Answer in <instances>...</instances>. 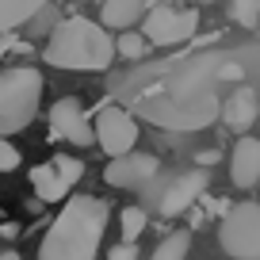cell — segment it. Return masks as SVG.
I'll return each mask as SVG.
<instances>
[{
  "label": "cell",
  "instance_id": "obj_15",
  "mask_svg": "<svg viewBox=\"0 0 260 260\" xmlns=\"http://www.w3.org/2000/svg\"><path fill=\"white\" fill-rule=\"evenodd\" d=\"M46 4H50V0H0V35L31 23Z\"/></svg>",
  "mask_w": 260,
  "mask_h": 260
},
{
  "label": "cell",
  "instance_id": "obj_11",
  "mask_svg": "<svg viewBox=\"0 0 260 260\" xmlns=\"http://www.w3.org/2000/svg\"><path fill=\"white\" fill-rule=\"evenodd\" d=\"M230 180L234 187L260 184V138H237L234 153H230Z\"/></svg>",
  "mask_w": 260,
  "mask_h": 260
},
{
  "label": "cell",
  "instance_id": "obj_16",
  "mask_svg": "<svg viewBox=\"0 0 260 260\" xmlns=\"http://www.w3.org/2000/svg\"><path fill=\"white\" fill-rule=\"evenodd\" d=\"M115 46H119V57H130V61H138V57L149 54V35L146 31H134V27H126V31H119V39H115Z\"/></svg>",
  "mask_w": 260,
  "mask_h": 260
},
{
  "label": "cell",
  "instance_id": "obj_9",
  "mask_svg": "<svg viewBox=\"0 0 260 260\" xmlns=\"http://www.w3.org/2000/svg\"><path fill=\"white\" fill-rule=\"evenodd\" d=\"M207 184H211L207 169H187V172H176V176H172L169 184L157 191V214H165V218H176V214H184L187 207L195 203V199H203Z\"/></svg>",
  "mask_w": 260,
  "mask_h": 260
},
{
  "label": "cell",
  "instance_id": "obj_21",
  "mask_svg": "<svg viewBox=\"0 0 260 260\" xmlns=\"http://www.w3.org/2000/svg\"><path fill=\"white\" fill-rule=\"evenodd\" d=\"M19 169V149L8 142V134H0V172H16Z\"/></svg>",
  "mask_w": 260,
  "mask_h": 260
},
{
  "label": "cell",
  "instance_id": "obj_5",
  "mask_svg": "<svg viewBox=\"0 0 260 260\" xmlns=\"http://www.w3.org/2000/svg\"><path fill=\"white\" fill-rule=\"evenodd\" d=\"M218 241L230 256L260 260V203H234L222 214Z\"/></svg>",
  "mask_w": 260,
  "mask_h": 260
},
{
  "label": "cell",
  "instance_id": "obj_7",
  "mask_svg": "<svg viewBox=\"0 0 260 260\" xmlns=\"http://www.w3.org/2000/svg\"><path fill=\"white\" fill-rule=\"evenodd\" d=\"M96 146L107 157L130 153V149L138 146V122H134V115L122 111L119 104H104L100 115H96Z\"/></svg>",
  "mask_w": 260,
  "mask_h": 260
},
{
  "label": "cell",
  "instance_id": "obj_12",
  "mask_svg": "<svg viewBox=\"0 0 260 260\" xmlns=\"http://www.w3.org/2000/svg\"><path fill=\"white\" fill-rule=\"evenodd\" d=\"M256 119H260V96L252 88H237L230 100H222V122L234 134H245Z\"/></svg>",
  "mask_w": 260,
  "mask_h": 260
},
{
  "label": "cell",
  "instance_id": "obj_22",
  "mask_svg": "<svg viewBox=\"0 0 260 260\" xmlns=\"http://www.w3.org/2000/svg\"><path fill=\"white\" fill-rule=\"evenodd\" d=\"M107 256H111V260H134V256H138V249H134V241H126V237H122V245L107 249Z\"/></svg>",
  "mask_w": 260,
  "mask_h": 260
},
{
  "label": "cell",
  "instance_id": "obj_1",
  "mask_svg": "<svg viewBox=\"0 0 260 260\" xmlns=\"http://www.w3.org/2000/svg\"><path fill=\"white\" fill-rule=\"evenodd\" d=\"M107 218H111V211H107L104 199L73 195L61 207V214L54 218V226L46 230V237L39 245V256L42 260H92L100 252Z\"/></svg>",
  "mask_w": 260,
  "mask_h": 260
},
{
  "label": "cell",
  "instance_id": "obj_20",
  "mask_svg": "<svg viewBox=\"0 0 260 260\" xmlns=\"http://www.w3.org/2000/svg\"><path fill=\"white\" fill-rule=\"evenodd\" d=\"M54 169L61 172V180H65V184H69V187H73L77 180L84 176V165L77 161V157H65V153H61V157H54Z\"/></svg>",
  "mask_w": 260,
  "mask_h": 260
},
{
  "label": "cell",
  "instance_id": "obj_26",
  "mask_svg": "<svg viewBox=\"0 0 260 260\" xmlns=\"http://www.w3.org/2000/svg\"><path fill=\"white\" fill-rule=\"evenodd\" d=\"M100 4H104V0H100Z\"/></svg>",
  "mask_w": 260,
  "mask_h": 260
},
{
  "label": "cell",
  "instance_id": "obj_6",
  "mask_svg": "<svg viewBox=\"0 0 260 260\" xmlns=\"http://www.w3.org/2000/svg\"><path fill=\"white\" fill-rule=\"evenodd\" d=\"M142 31L149 35L153 46H176L199 31V16L191 8H172V4H149L142 16Z\"/></svg>",
  "mask_w": 260,
  "mask_h": 260
},
{
  "label": "cell",
  "instance_id": "obj_24",
  "mask_svg": "<svg viewBox=\"0 0 260 260\" xmlns=\"http://www.w3.org/2000/svg\"><path fill=\"white\" fill-rule=\"evenodd\" d=\"M16 234H19L16 222H4V226H0V237H16Z\"/></svg>",
  "mask_w": 260,
  "mask_h": 260
},
{
  "label": "cell",
  "instance_id": "obj_14",
  "mask_svg": "<svg viewBox=\"0 0 260 260\" xmlns=\"http://www.w3.org/2000/svg\"><path fill=\"white\" fill-rule=\"evenodd\" d=\"M31 184H35L39 203H57V199H65V191H69V184H65L61 172L54 169V161L50 165H35L31 169Z\"/></svg>",
  "mask_w": 260,
  "mask_h": 260
},
{
  "label": "cell",
  "instance_id": "obj_2",
  "mask_svg": "<svg viewBox=\"0 0 260 260\" xmlns=\"http://www.w3.org/2000/svg\"><path fill=\"white\" fill-rule=\"evenodd\" d=\"M119 46L107 35L104 23H92L84 16H69L50 31L46 46H42V57L54 69H81V73H100L115 61Z\"/></svg>",
  "mask_w": 260,
  "mask_h": 260
},
{
  "label": "cell",
  "instance_id": "obj_18",
  "mask_svg": "<svg viewBox=\"0 0 260 260\" xmlns=\"http://www.w3.org/2000/svg\"><path fill=\"white\" fill-rule=\"evenodd\" d=\"M119 226H122V237H126V241H138V237L146 234V226H149V214L142 211V207H126V211L119 214Z\"/></svg>",
  "mask_w": 260,
  "mask_h": 260
},
{
  "label": "cell",
  "instance_id": "obj_13",
  "mask_svg": "<svg viewBox=\"0 0 260 260\" xmlns=\"http://www.w3.org/2000/svg\"><path fill=\"white\" fill-rule=\"evenodd\" d=\"M149 12V0H104L100 4V23L107 31H126Z\"/></svg>",
  "mask_w": 260,
  "mask_h": 260
},
{
  "label": "cell",
  "instance_id": "obj_25",
  "mask_svg": "<svg viewBox=\"0 0 260 260\" xmlns=\"http://www.w3.org/2000/svg\"><path fill=\"white\" fill-rule=\"evenodd\" d=\"M195 4H214V0H195Z\"/></svg>",
  "mask_w": 260,
  "mask_h": 260
},
{
  "label": "cell",
  "instance_id": "obj_10",
  "mask_svg": "<svg viewBox=\"0 0 260 260\" xmlns=\"http://www.w3.org/2000/svg\"><path fill=\"white\" fill-rule=\"evenodd\" d=\"M161 172V161L153 153H119L111 157V165L104 169V180L111 187H149Z\"/></svg>",
  "mask_w": 260,
  "mask_h": 260
},
{
  "label": "cell",
  "instance_id": "obj_3",
  "mask_svg": "<svg viewBox=\"0 0 260 260\" xmlns=\"http://www.w3.org/2000/svg\"><path fill=\"white\" fill-rule=\"evenodd\" d=\"M138 115L153 126L165 130H203L214 119H222V100L214 96V88L199 84V88H169L153 92V96L138 100Z\"/></svg>",
  "mask_w": 260,
  "mask_h": 260
},
{
  "label": "cell",
  "instance_id": "obj_19",
  "mask_svg": "<svg viewBox=\"0 0 260 260\" xmlns=\"http://www.w3.org/2000/svg\"><path fill=\"white\" fill-rule=\"evenodd\" d=\"M230 16H234V23H241L245 31H252V27L260 23V0H230Z\"/></svg>",
  "mask_w": 260,
  "mask_h": 260
},
{
  "label": "cell",
  "instance_id": "obj_17",
  "mask_svg": "<svg viewBox=\"0 0 260 260\" xmlns=\"http://www.w3.org/2000/svg\"><path fill=\"white\" fill-rule=\"evenodd\" d=\"M187 249H191V234H187V230H176V234H169L153 249V260H180Z\"/></svg>",
  "mask_w": 260,
  "mask_h": 260
},
{
  "label": "cell",
  "instance_id": "obj_4",
  "mask_svg": "<svg viewBox=\"0 0 260 260\" xmlns=\"http://www.w3.org/2000/svg\"><path fill=\"white\" fill-rule=\"evenodd\" d=\"M42 104V73L31 65L0 69V134L31 126Z\"/></svg>",
  "mask_w": 260,
  "mask_h": 260
},
{
  "label": "cell",
  "instance_id": "obj_8",
  "mask_svg": "<svg viewBox=\"0 0 260 260\" xmlns=\"http://www.w3.org/2000/svg\"><path fill=\"white\" fill-rule=\"evenodd\" d=\"M50 134H54V142L92 146V142H96V122H88L84 104L77 96H61L54 107H50Z\"/></svg>",
  "mask_w": 260,
  "mask_h": 260
},
{
  "label": "cell",
  "instance_id": "obj_23",
  "mask_svg": "<svg viewBox=\"0 0 260 260\" xmlns=\"http://www.w3.org/2000/svg\"><path fill=\"white\" fill-rule=\"evenodd\" d=\"M8 50H12V31H4V35H0V57L8 54Z\"/></svg>",
  "mask_w": 260,
  "mask_h": 260
}]
</instances>
